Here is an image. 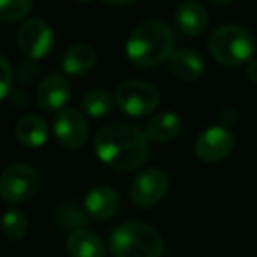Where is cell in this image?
Here are the masks:
<instances>
[{"mask_svg": "<svg viewBox=\"0 0 257 257\" xmlns=\"http://www.w3.org/2000/svg\"><path fill=\"white\" fill-rule=\"evenodd\" d=\"M182 131V120L173 111H162L148 120L147 136L154 143H168L173 141Z\"/></svg>", "mask_w": 257, "mask_h": 257, "instance_id": "obj_17", "label": "cell"}, {"mask_svg": "<svg viewBox=\"0 0 257 257\" xmlns=\"http://www.w3.org/2000/svg\"><path fill=\"white\" fill-rule=\"evenodd\" d=\"M113 97L106 90H90L81 100L83 111L92 118H104L113 109Z\"/></svg>", "mask_w": 257, "mask_h": 257, "instance_id": "obj_19", "label": "cell"}, {"mask_svg": "<svg viewBox=\"0 0 257 257\" xmlns=\"http://www.w3.org/2000/svg\"><path fill=\"white\" fill-rule=\"evenodd\" d=\"M97 51L90 44L76 43L65 51L62 58V69L69 76H85L95 67Z\"/></svg>", "mask_w": 257, "mask_h": 257, "instance_id": "obj_15", "label": "cell"}, {"mask_svg": "<svg viewBox=\"0 0 257 257\" xmlns=\"http://www.w3.org/2000/svg\"><path fill=\"white\" fill-rule=\"evenodd\" d=\"M71 99V85L60 72L44 76L36 92V102L43 111H60Z\"/></svg>", "mask_w": 257, "mask_h": 257, "instance_id": "obj_11", "label": "cell"}, {"mask_svg": "<svg viewBox=\"0 0 257 257\" xmlns=\"http://www.w3.org/2000/svg\"><path fill=\"white\" fill-rule=\"evenodd\" d=\"M18 46L27 58L41 60L51 51L55 43V36L51 27L41 18H30L22 23L16 34Z\"/></svg>", "mask_w": 257, "mask_h": 257, "instance_id": "obj_8", "label": "cell"}, {"mask_svg": "<svg viewBox=\"0 0 257 257\" xmlns=\"http://www.w3.org/2000/svg\"><path fill=\"white\" fill-rule=\"evenodd\" d=\"M208 48L218 64L238 67L252 60L255 53V39L245 27L224 25L211 34Z\"/></svg>", "mask_w": 257, "mask_h": 257, "instance_id": "obj_4", "label": "cell"}, {"mask_svg": "<svg viewBox=\"0 0 257 257\" xmlns=\"http://www.w3.org/2000/svg\"><path fill=\"white\" fill-rule=\"evenodd\" d=\"M65 250L71 257H104L106 246L93 231L78 227L67 236Z\"/></svg>", "mask_w": 257, "mask_h": 257, "instance_id": "obj_13", "label": "cell"}, {"mask_svg": "<svg viewBox=\"0 0 257 257\" xmlns=\"http://www.w3.org/2000/svg\"><path fill=\"white\" fill-rule=\"evenodd\" d=\"M16 79L22 83L23 86H32L39 79V69L32 60H23L16 69Z\"/></svg>", "mask_w": 257, "mask_h": 257, "instance_id": "obj_22", "label": "cell"}, {"mask_svg": "<svg viewBox=\"0 0 257 257\" xmlns=\"http://www.w3.org/2000/svg\"><path fill=\"white\" fill-rule=\"evenodd\" d=\"M13 88V67L2 55H0V100L11 95Z\"/></svg>", "mask_w": 257, "mask_h": 257, "instance_id": "obj_23", "label": "cell"}, {"mask_svg": "<svg viewBox=\"0 0 257 257\" xmlns=\"http://www.w3.org/2000/svg\"><path fill=\"white\" fill-rule=\"evenodd\" d=\"M176 25L187 36H199L208 25V13L197 0H185L176 8Z\"/></svg>", "mask_w": 257, "mask_h": 257, "instance_id": "obj_14", "label": "cell"}, {"mask_svg": "<svg viewBox=\"0 0 257 257\" xmlns=\"http://www.w3.org/2000/svg\"><path fill=\"white\" fill-rule=\"evenodd\" d=\"M93 150L99 161L111 169L133 171L147 162L150 140L147 133L131 123H111L95 134Z\"/></svg>", "mask_w": 257, "mask_h": 257, "instance_id": "obj_1", "label": "cell"}, {"mask_svg": "<svg viewBox=\"0 0 257 257\" xmlns=\"http://www.w3.org/2000/svg\"><path fill=\"white\" fill-rule=\"evenodd\" d=\"M169 65H171L173 74L183 81H194L204 71V62L201 55L190 48L175 50V53L169 58Z\"/></svg>", "mask_w": 257, "mask_h": 257, "instance_id": "obj_18", "label": "cell"}, {"mask_svg": "<svg viewBox=\"0 0 257 257\" xmlns=\"http://www.w3.org/2000/svg\"><path fill=\"white\" fill-rule=\"evenodd\" d=\"M175 44V34L164 22L147 20L131 32L125 53L136 67H154L171 58Z\"/></svg>", "mask_w": 257, "mask_h": 257, "instance_id": "obj_2", "label": "cell"}, {"mask_svg": "<svg viewBox=\"0 0 257 257\" xmlns=\"http://www.w3.org/2000/svg\"><path fill=\"white\" fill-rule=\"evenodd\" d=\"M41 178L29 164H13L0 175V196L9 203H27L39 190Z\"/></svg>", "mask_w": 257, "mask_h": 257, "instance_id": "obj_6", "label": "cell"}, {"mask_svg": "<svg viewBox=\"0 0 257 257\" xmlns=\"http://www.w3.org/2000/svg\"><path fill=\"white\" fill-rule=\"evenodd\" d=\"M74 2H81V4H86V2H92V0H74Z\"/></svg>", "mask_w": 257, "mask_h": 257, "instance_id": "obj_28", "label": "cell"}, {"mask_svg": "<svg viewBox=\"0 0 257 257\" xmlns=\"http://www.w3.org/2000/svg\"><path fill=\"white\" fill-rule=\"evenodd\" d=\"M234 148V134L227 127L211 125L197 136L194 152L197 159L208 164L220 162L227 157Z\"/></svg>", "mask_w": 257, "mask_h": 257, "instance_id": "obj_10", "label": "cell"}, {"mask_svg": "<svg viewBox=\"0 0 257 257\" xmlns=\"http://www.w3.org/2000/svg\"><path fill=\"white\" fill-rule=\"evenodd\" d=\"M102 2L111 4V6H131V4H134V2H138V0H102Z\"/></svg>", "mask_w": 257, "mask_h": 257, "instance_id": "obj_26", "label": "cell"}, {"mask_svg": "<svg viewBox=\"0 0 257 257\" xmlns=\"http://www.w3.org/2000/svg\"><path fill=\"white\" fill-rule=\"evenodd\" d=\"M109 250L114 257H161L164 239L154 225L128 220L109 234Z\"/></svg>", "mask_w": 257, "mask_h": 257, "instance_id": "obj_3", "label": "cell"}, {"mask_svg": "<svg viewBox=\"0 0 257 257\" xmlns=\"http://www.w3.org/2000/svg\"><path fill=\"white\" fill-rule=\"evenodd\" d=\"M34 8V0H0V22L15 23L25 20Z\"/></svg>", "mask_w": 257, "mask_h": 257, "instance_id": "obj_21", "label": "cell"}, {"mask_svg": "<svg viewBox=\"0 0 257 257\" xmlns=\"http://www.w3.org/2000/svg\"><path fill=\"white\" fill-rule=\"evenodd\" d=\"M11 102L15 104L16 107L27 106V95L23 92H13L11 93Z\"/></svg>", "mask_w": 257, "mask_h": 257, "instance_id": "obj_25", "label": "cell"}, {"mask_svg": "<svg viewBox=\"0 0 257 257\" xmlns=\"http://www.w3.org/2000/svg\"><path fill=\"white\" fill-rule=\"evenodd\" d=\"M211 4H217V6H225V4H229L231 0H210Z\"/></svg>", "mask_w": 257, "mask_h": 257, "instance_id": "obj_27", "label": "cell"}, {"mask_svg": "<svg viewBox=\"0 0 257 257\" xmlns=\"http://www.w3.org/2000/svg\"><path fill=\"white\" fill-rule=\"evenodd\" d=\"M85 208L90 217L97 218V220H107L120 208V196L111 187H93L85 197Z\"/></svg>", "mask_w": 257, "mask_h": 257, "instance_id": "obj_12", "label": "cell"}, {"mask_svg": "<svg viewBox=\"0 0 257 257\" xmlns=\"http://www.w3.org/2000/svg\"><path fill=\"white\" fill-rule=\"evenodd\" d=\"M114 102L128 116H147L154 113L155 107L159 106V90L143 79H131L116 88Z\"/></svg>", "mask_w": 257, "mask_h": 257, "instance_id": "obj_5", "label": "cell"}, {"mask_svg": "<svg viewBox=\"0 0 257 257\" xmlns=\"http://www.w3.org/2000/svg\"><path fill=\"white\" fill-rule=\"evenodd\" d=\"M15 134H16V140L23 147L39 148L48 141L50 128H48V123L44 118L37 116V114H29V116H23L16 123Z\"/></svg>", "mask_w": 257, "mask_h": 257, "instance_id": "obj_16", "label": "cell"}, {"mask_svg": "<svg viewBox=\"0 0 257 257\" xmlns=\"http://www.w3.org/2000/svg\"><path fill=\"white\" fill-rule=\"evenodd\" d=\"M246 78L257 85V60H250L248 65H246Z\"/></svg>", "mask_w": 257, "mask_h": 257, "instance_id": "obj_24", "label": "cell"}, {"mask_svg": "<svg viewBox=\"0 0 257 257\" xmlns=\"http://www.w3.org/2000/svg\"><path fill=\"white\" fill-rule=\"evenodd\" d=\"M0 225H2L4 236L8 239H11V241H20V239L25 238L27 232H29V218L25 217L23 211L16 210V208L6 211Z\"/></svg>", "mask_w": 257, "mask_h": 257, "instance_id": "obj_20", "label": "cell"}, {"mask_svg": "<svg viewBox=\"0 0 257 257\" xmlns=\"http://www.w3.org/2000/svg\"><path fill=\"white\" fill-rule=\"evenodd\" d=\"M169 190V176L161 168H148L134 178L131 201L138 208H152L164 199Z\"/></svg>", "mask_w": 257, "mask_h": 257, "instance_id": "obj_7", "label": "cell"}, {"mask_svg": "<svg viewBox=\"0 0 257 257\" xmlns=\"http://www.w3.org/2000/svg\"><path fill=\"white\" fill-rule=\"evenodd\" d=\"M53 131L55 138L62 147L69 148V150H78L88 140L90 127L81 111L74 109V107H64L55 116Z\"/></svg>", "mask_w": 257, "mask_h": 257, "instance_id": "obj_9", "label": "cell"}]
</instances>
